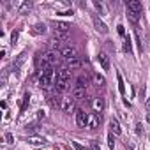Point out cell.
Segmentation results:
<instances>
[{
	"label": "cell",
	"mask_w": 150,
	"mask_h": 150,
	"mask_svg": "<svg viewBox=\"0 0 150 150\" xmlns=\"http://www.w3.org/2000/svg\"><path fill=\"white\" fill-rule=\"evenodd\" d=\"M53 78H55V71H53V67L42 71L41 76H39V87H41V88H48V87L51 85Z\"/></svg>",
	"instance_id": "cell-1"
},
{
	"label": "cell",
	"mask_w": 150,
	"mask_h": 150,
	"mask_svg": "<svg viewBox=\"0 0 150 150\" xmlns=\"http://www.w3.org/2000/svg\"><path fill=\"white\" fill-rule=\"evenodd\" d=\"M74 108H76V99H74L72 96H71V97H62V106H60V110H62L64 113H71Z\"/></svg>",
	"instance_id": "cell-2"
},
{
	"label": "cell",
	"mask_w": 150,
	"mask_h": 150,
	"mask_svg": "<svg viewBox=\"0 0 150 150\" xmlns=\"http://www.w3.org/2000/svg\"><path fill=\"white\" fill-rule=\"evenodd\" d=\"M88 118H90V115L87 111L76 110V124H78V127H87L88 125Z\"/></svg>",
	"instance_id": "cell-3"
},
{
	"label": "cell",
	"mask_w": 150,
	"mask_h": 150,
	"mask_svg": "<svg viewBox=\"0 0 150 150\" xmlns=\"http://www.w3.org/2000/svg\"><path fill=\"white\" fill-rule=\"evenodd\" d=\"M60 57L65 58L67 62L72 60V58H76V48H74V46H64L60 50Z\"/></svg>",
	"instance_id": "cell-4"
},
{
	"label": "cell",
	"mask_w": 150,
	"mask_h": 150,
	"mask_svg": "<svg viewBox=\"0 0 150 150\" xmlns=\"http://www.w3.org/2000/svg\"><path fill=\"white\" fill-rule=\"evenodd\" d=\"M92 21H94V28H96L99 34H108V27L104 25V21H103L97 14H94V16H92Z\"/></svg>",
	"instance_id": "cell-5"
},
{
	"label": "cell",
	"mask_w": 150,
	"mask_h": 150,
	"mask_svg": "<svg viewBox=\"0 0 150 150\" xmlns=\"http://www.w3.org/2000/svg\"><path fill=\"white\" fill-rule=\"evenodd\" d=\"M90 76H88V74H80V76L76 78V85H74V87H80V88H87L88 85H90Z\"/></svg>",
	"instance_id": "cell-6"
},
{
	"label": "cell",
	"mask_w": 150,
	"mask_h": 150,
	"mask_svg": "<svg viewBox=\"0 0 150 150\" xmlns=\"http://www.w3.org/2000/svg\"><path fill=\"white\" fill-rule=\"evenodd\" d=\"M71 80V71L67 67H62L57 71V81H69Z\"/></svg>",
	"instance_id": "cell-7"
},
{
	"label": "cell",
	"mask_w": 150,
	"mask_h": 150,
	"mask_svg": "<svg viewBox=\"0 0 150 150\" xmlns=\"http://www.w3.org/2000/svg\"><path fill=\"white\" fill-rule=\"evenodd\" d=\"M53 27H55V32L57 34H67L69 28H71V25L65 23V21H53Z\"/></svg>",
	"instance_id": "cell-8"
},
{
	"label": "cell",
	"mask_w": 150,
	"mask_h": 150,
	"mask_svg": "<svg viewBox=\"0 0 150 150\" xmlns=\"http://www.w3.org/2000/svg\"><path fill=\"white\" fill-rule=\"evenodd\" d=\"M101 113H94V115H90V118H88V129H97L99 127V124H101Z\"/></svg>",
	"instance_id": "cell-9"
},
{
	"label": "cell",
	"mask_w": 150,
	"mask_h": 150,
	"mask_svg": "<svg viewBox=\"0 0 150 150\" xmlns=\"http://www.w3.org/2000/svg\"><path fill=\"white\" fill-rule=\"evenodd\" d=\"M127 11H131V13H141V2L139 0H129L127 2Z\"/></svg>",
	"instance_id": "cell-10"
},
{
	"label": "cell",
	"mask_w": 150,
	"mask_h": 150,
	"mask_svg": "<svg viewBox=\"0 0 150 150\" xmlns=\"http://www.w3.org/2000/svg\"><path fill=\"white\" fill-rule=\"evenodd\" d=\"M27 143L35 145V146H41V145H46V138H42V136H28L27 138Z\"/></svg>",
	"instance_id": "cell-11"
},
{
	"label": "cell",
	"mask_w": 150,
	"mask_h": 150,
	"mask_svg": "<svg viewBox=\"0 0 150 150\" xmlns=\"http://www.w3.org/2000/svg\"><path fill=\"white\" fill-rule=\"evenodd\" d=\"M72 97L74 99H85L87 97V88H80V87H74L72 88Z\"/></svg>",
	"instance_id": "cell-12"
},
{
	"label": "cell",
	"mask_w": 150,
	"mask_h": 150,
	"mask_svg": "<svg viewBox=\"0 0 150 150\" xmlns=\"http://www.w3.org/2000/svg\"><path fill=\"white\" fill-rule=\"evenodd\" d=\"M104 108H106V101H104V97H97V99L94 101V110H96L97 113H103Z\"/></svg>",
	"instance_id": "cell-13"
},
{
	"label": "cell",
	"mask_w": 150,
	"mask_h": 150,
	"mask_svg": "<svg viewBox=\"0 0 150 150\" xmlns=\"http://www.w3.org/2000/svg\"><path fill=\"white\" fill-rule=\"evenodd\" d=\"M97 57H99V62H101L103 69H104V71H108V69H110V57H108L106 53H99Z\"/></svg>",
	"instance_id": "cell-14"
},
{
	"label": "cell",
	"mask_w": 150,
	"mask_h": 150,
	"mask_svg": "<svg viewBox=\"0 0 150 150\" xmlns=\"http://www.w3.org/2000/svg\"><path fill=\"white\" fill-rule=\"evenodd\" d=\"M110 131H111L113 134H122V127H120V124H118L117 118H113V120L110 122Z\"/></svg>",
	"instance_id": "cell-15"
},
{
	"label": "cell",
	"mask_w": 150,
	"mask_h": 150,
	"mask_svg": "<svg viewBox=\"0 0 150 150\" xmlns=\"http://www.w3.org/2000/svg\"><path fill=\"white\" fill-rule=\"evenodd\" d=\"M32 7H34V4L27 0V2H23V4L20 6V11H18V13H20V14H28V13L32 11Z\"/></svg>",
	"instance_id": "cell-16"
},
{
	"label": "cell",
	"mask_w": 150,
	"mask_h": 150,
	"mask_svg": "<svg viewBox=\"0 0 150 150\" xmlns=\"http://www.w3.org/2000/svg\"><path fill=\"white\" fill-rule=\"evenodd\" d=\"M81 65H83V62H81V60H80L78 57H76V58H72V60H69V62H67V69H69V71H71V69H80Z\"/></svg>",
	"instance_id": "cell-17"
},
{
	"label": "cell",
	"mask_w": 150,
	"mask_h": 150,
	"mask_svg": "<svg viewBox=\"0 0 150 150\" xmlns=\"http://www.w3.org/2000/svg\"><path fill=\"white\" fill-rule=\"evenodd\" d=\"M44 32H46V25H44V23H35L34 28H32V34H35V35L44 34Z\"/></svg>",
	"instance_id": "cell-18"
},
{
	"label": "cell",
	"mask_w": 150,
	"mask_h": 150,
	"mask_svg": "<svg viewBox=\"0 0 150 150\" xmlns=\"http://www.w3.org/2000/svg\"><path fill=\"white\" fill-rule=\"evenodd\" d=\"M28 99H30V96H28V94H25V96H23V103H21V108H20V115H23V113L27 111V108H28V104H30V101H28Z\"/></svg>",
	"instance_id": "cell-19"
},
{
	"label": "cell",
	"mask_w": 150,
	"mask_h": 150,
	"mask_svg": "<svg viewBox=\"0 0 150 150\" xmlns=\"http://www.w3.org/2000/svg\"><path fill=\"white\" fill-rule=\"evenodd\" d=\"M124 51L125 53H132V46H131V37L129 35L124 37Z\"/></svg>",
	"instance_id": "cell-20"
},
{
	"label": "cell",
	"mask_w": 150,
	"mask_h": 150,
	"mask_svg": "<svg viewBox=\"0 0 150 150\" xmlns=\"http://www.w3.org/2000/svg\"><path fill=\"white\" fill-rule=\"evenodd\" d=\"M64 90H67V81H57V83H55V92L60 94V92H64Z\"/></svg>",
	"instance_id": "cell-21"
},
{
	"label": "cell",
	"mask_w": 150,
	"mask_h": 150,
	"mask_svg": "<svg viewBox=\"0 0 150 150\" xmlns=\"http://www.w3.org/2000/svg\"><path fill=\"white\" fill-rule=\"evenodd\" d=\"M117 81H118V90H120V94L124 96V94H125V85H124V80H122V74H120V72H117Z\"/></svg>",
	"instance_id": "cell-22"
},
{
	"label": "cell",
	"mask_w": 150,
	"mask_h": 150,
	"mask_svg": "<svg viewBox=\"0 0 150 150\" xmlns=\"http://www.w3.org/2000/svg\"><path fill=\"white\" fill-rule=\"evenodd\" d=\"M127 18H129V21L134 23V25L139 21V14H138V13H131V11H127Z\"/></svg>",
	"instance_id": "cell-23"
},
{
	"label": "cell",
	"mask_w": 150,
	"mask_h": 150,
	"mask_svg": "<svg viewBox=\"0 0 150 150\" xmlns=\"http://www.w3.org/2000/svg\"><path fill=\"white\" fill-rule=\"evenodd\" d=\"M50 103H51V106H53V108H60V106H62V99H60V97H57V96L50 97Z\"/></svg>",
	"instance_id": "cell-24"
},
{
	"label": "cell",
	"mask_w": 150,
	"mask_h": 150,
	"mask_svg": "<svg viewBox=\"0 0 150 150\" xmlns=\"http://www.w3.org/2000/svg\"><path fill=\"white\" fill-rule=\"evenodd\" d=\"M94 81L97 83V87H104V85H106V80H104V76H101V74H96V76H94Z\"/></svg>",
	"instance_id": "cell-25"
},
{
	"label": "cell",
	"mask_w": 150,
	"mask_h": 150,
	"mask_svg": "<svg viewBox=\"0 0 150 150\" xmlns=\"http://www.w3.org/2000/svg\"><path fill=\"white\" fill-rule=\"evenodd\" d=\"M108 145H110V148H111V150L115 148V138H113V132H111V131L108 132Z\"/></svg>",
	"instance_id": "cell-26"
},
{
	"label": "cell",
	"mask_w": 150,
	"mask_h": 150,
	"mask_svg": "<svg viewBox=\"0 0 150 150\" xmlns=\"http://www.w3.org/2000/svg\"><path fill=\"white\" fill-rule=\"evenodd\" d=\"M6 139H7V143H14V136L11 132H6Z\"/></svg>",
	"instance_id": "cell-27"
},
{
	"label": "cell",
	"mask_w": 150,
	"mask_h": 150,
	"mask_svg": "<svg viewBox=\"0 0 150 150\" xmlns=\"http://www.w3.org/2000/svg\"><path fill=\"white\" fill-rule=\"evenodd\" d=\"M16 41H18V32H13V34H11V42L16 44Z\"/></svg>",
	"instance_id": "cell-28"
},
{
	"label": "cell",
	"mask_w": 150,
	"mask_h": 150,
	"mask_svg": "<svg viewBox=\"0 0 150 150\" xmlns=\"http://www.w3.org/2000/svg\"><path fill=\"white\" fill-rule=\"evenodd\" d=\"M117 28H118V34H120L122 37H125V30H124V27H122V25H118Z\"/></svg>",
	"instance_id": "cell-29"
},
{
	"label": "cell",
	"mask_w": 150,
	"mask_h": 150,
	"mask_svg": "<svg viewBox=\"0 0 150 150\" xmlns=\"http://www.w3.org/2000/svg\"><path fill=\"white\" fill-rule=\"evenodd\" d=\"M136 132H138V134H143V127H141V124H136Z\"/></svg>",
	"instance_id": "cell-30"
},
{
	"label": "cell",
	"mask_w": 150,
	"mask_h": 150,
	"mask_svg": "<svg viewBox=\"0 0 150 150\" xmlns=\"http://www.w3.org/2000/svg\"><path fill=\"white\" fill-rule=\"evenodd\" d=\"M42 117H44V111H42V110H39V111H37V118H42Z\"/></svg>",
	"instance_id": "cell-31"
},
{
	"label": "cell",
	"mask_w": 150,
	"mask_h": 150,
	"mask_svg": "<svg viewBox=\"0 0 150 150\" xmlns=\"http://www.w3.org/2000/svg\"><path fill=\"white\" fill-rule=\"evenodd\" d=\"M90 150H99V148H97V143H96V141L92 143V148H90Z\"/></svg>",
	"instance_id": "cell-32"
},
{
	"label": "cell",
	"mask_w": 150,
	"mask_h": 150,
	"mask_svg": "<svg viewBox=\"0 0 150 150\" xmlns=\"http://www.w3.org/2000/svg\"><path fill=\"white\" fill-rule=\"evenodd\" d=\"M146 122H150V113H148V115H146Z\"/></svg>",
	"instance_id": "cell-33"
},
{
	"label": "cell",
	"mask_w": 150,
	"mask_h": 150,
	"mask_svg": "<svg viewBox=\"0 0 150 150\" xmlns=\"http://www.w3.org/2000/svg\"><path fill=\"white\" fill-rule=\"evenodd\" d=\"M146 104H148V108H150V97H148V101H146Z\"/></svg>",
	"instance_id": "cell-34"
}]
</instances>
